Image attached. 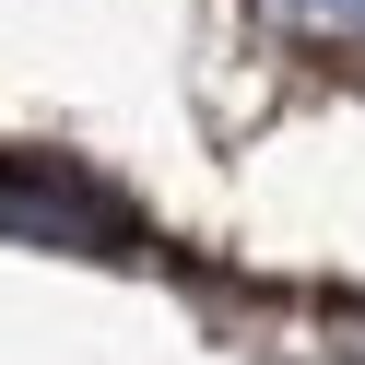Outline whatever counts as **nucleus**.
Instances as JSON below:
<instances>
[{
  "mask_svg": "<svg viewBox=\"0 0 365 365\" xmlns=\"http://www.w3.org/2000/svg\"><path fill=\"white\" fill-rule=\"evenodd\" d=\"M294 36H318V48H365V0H271Z\"/></svg>",
  "mask_w": 365,
  "mask_h": 365,
  "instance_id": "f257e3e1",
  "label": "nucleus"
}]
</instances>
